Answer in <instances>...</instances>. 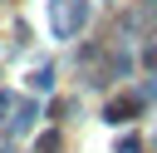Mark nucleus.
I'll use <instances>...</instances> for the list:
<instances>
[{
	"label": "nucleus",
	"mask_w": 157,
	"mask_h": 153,
	"mask_svg": "<svg viewBox=\"0 0 157 153\" xmlns=\"http://www.w3.org/2000/svg\"><path fill=\"white\" fill-rule=\"evenodd\" d=\"M88 25V0H54V30L64 39H74Z\"/></svg>",
	"instance_id": "obj_1"
},
{
	"label": "nucleus",
	"mask_w": 157,
	"mask_h": 153,
	"mask_svg": "<svg viewBox=\"0 0 157 153\" xmlns=\"http://www.w3.org/2000/svg\"><path fill=\"white\" fill-rule=\"evenodd\" d=\"M137 114H142V94H123V99H113V104L103 109L108 123H128V118H137Z\"/></svg>",
	"instance_id": "obj_2"
},
{
	"label": "nucleus",
	"mask_w": 157,
	"mask_h": 153,
	"mask_svg": "<svg viewBox=\"0 0 157 153\" xmlns=\"http://www.w3.org/2000/svg\"><path fill=\"white\" fill-rule=\"evenodd\" d=\"M10 114H15V123H10V128H15V133H25V128L39 118V99H15V109H10Z\"/></svg>",
	"instance_id": "obj_3"
},
{
	"label": "nucleus",
	"mask_w": 157,
	"mask_h": 153,
	"mask_svg": "<svg viewBox=\"0 0 157 153\" xmlns=\"http://www.w3.org/2000/svg\"><path fill=\"white\" fill-rule=\"evenodd\" d=\"M29 89H34V94H49V89H54V69H34V74H29Z\"/></svg>",
	"instance_id": "obj_4"
},
{
	"label": "nucleus",
	"mask_w": 157,
	"mask_h": 153,
	"mask_svg": "<svg viewBox=\"0 0 157 153\" xmlns=\"http://www.w3.org/2000/svg\"><path fill=\"white\" fill-rule=\"evenodd\" d=\"M142 69H157V44H152V49H142Z\"/></svg>",
	"instance_id": "obj_5"
},
{
	"label": "nucleus",
	"mask_w": 157,
	"mask_h": 153,
	"mask_svg": "<svg viewBox=\"0 0 157 153\" xmlns=\"http://www.w3.org/2000/svg\"><path fill=\"white\" fill-rule=\"evenodd\" d=\"M10 109H15V94H5V89H0V118H5Z\"/></svg>",
	"instance_id": "obj_6"
},
{
	"label": "nucleus",
	"mask_w": 157,
	"mask_h": 153,
	"mask_svg": "<svg viewBox=\"0 0 157 153\" xmlns=\"http://www.w3.org/2000/svg\"><path fill=\"white\" fill-rule=\"evenodd\" d=\"M0 153H10V148H5V143H0Z\"/></svg>",
	"instance_id": "obj_7"
}]
</instances>
